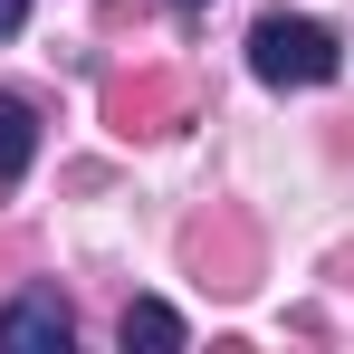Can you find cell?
Returning <instances> with one entry per match:
<instances>
[{
  "label": "cell",
  "mask_w": 354,
  "mask_h": 354,
  "mask_svg": "<svg viewBox=\"0 0 354 354\" xmlns=\"http://www.w3.org/2000/svg\"><path fill=\"white\" fill-rule=\"evenodd\" d=\"M249 77L278 86V96L335 86V77H345V39H335L326 19H306V10H268V19L249 29Z\"/></svg>",
  "instance_id": "cell-1"
},
{
  "label": "cell",
  "mask_w": 354,
  "mask_h": 354,
  "mask_svg": "<svg viewBox=\"0 0 354 354\" xmlns=\"http://www.w3.org/2000/svg\"><path fill=\"white\" fill-rule=\"evenodd\" d=\"M67 345H77V316L58 288H19L0 306V354H67Z\"/></svg>",
  "instance_id": "cell-2"
},
{
  "label": "cell",
  "mask_w": 354,
  "mask_h": 354,
  "mask_svg": "<svg viewBox=\"0 0 354 354\" xmlns=\"http://www.w3.org/2000/svg\"><path fill=\"white\" fill-rule=\"evenodd\" d=\"M39 163V106L29 96H0V192Z\"/></svg>",
  "instance_id": "cell-3"
},
{
  "label": "cell",
  "mask_w": 354,
  "mask_h": 354,
  "mask_svg": "<svg viewBox=\"0 0 354 354\" xmlns=\"http://www.w3.org/2000/svg\"><path fill=\"white\" fill-rule=\"evenodd\" d=\"M115 345H124V354H134V345H144V354H173V345H182V316L163 306V297H134V306L115 316Z\"/></svg>",
  "instance_id": "cell-4"
},
{
  "label": "cell",
  "mask_w": 354,
  "mask_h": 354,
  "mask_svg": "<svg viewBox=\"0 0 354 354\" xmlns=\"http://www.w3.org/2000/svg\"><path fill=\"white\" fill-rule=\"evenodd\" d=\"M29 29V0H0V39H19Z\"/></svg>",
  "instance_id": "cell-5"
},
{
  "label": "cell",
  "mask_w": 354,
  "mask_h": 354,
  "mask_svg": "<svg viewBox=\"0 0 354 354\" xmlns=\"http://www.w3.org/2000/svg\"><path fill=\"white\" fill-rule=\"evenodd\" d=\"M173 10H182V19H192V10H211V0H173Z\"/></svg>",
  "instance_id": "cell-6"
}]
</instances>
